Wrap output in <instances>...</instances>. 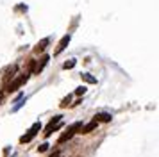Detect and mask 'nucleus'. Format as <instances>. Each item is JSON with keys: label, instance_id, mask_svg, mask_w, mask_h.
<instances>
[{"label": "nucleus", "instance_id": "obj_3", "mask_svg": "<svg viewBox=\"0 0 159 157\" xmlns=\"http://www.w3.org/2000/svg\"><path fill=\"white\" fill-rule=\"evenodd\" d=\"M61 118H63V116L59 114V116H54V118H52V120L48 121V125H47V128H45V137H48V136H50L52 132H54V127H56L59 121H61Z\"/></svg>", "mask_w": 159, "mask_h": 157}, {"label": "nucleus", "instance_id": "obj_9", "mask_svg": "<svg viewBox=\"0 0 159 157\" xmlns=\"http://www.w3.org/2000/svg\"><path fill=\"white\" fill-rule=\"evenodd\" d=\"M47 150H48V143H43V145L38 148V152H47Z\"/></svg>", "mask_w": 159, "mask_h": 157}, {"label": "nucleus", "instance_id": "obj_5", "mask_svg": "<svg viewBox=\"0 0 159 157\" xmlns=\"http://www.w3.org/2000/svg\"><path fill=\"white\" fill-rule=\"evenodd\" d=\"M98 127V123H97V121H89V123H88V125H84V127H80L82 128V130H79L80 134H89V132H91V130H95V128Z\"/></svg>", "mask_w": 159, "mask_h": 157}, {"label": "nucleus", "instance_id": "obj_6", "mask_svg": "<svg viewBox=\"0 0 159 157\" xmlns=\"http://www.w3.org/2000/svg\"><path fill=\"white\" fill-rule=\"evenodd\" d=\"M95 121L97 123H107V121H111V114H107V113H98L97 116H95Z\"/></svg>", "mask_w": 159, "mask_h": 157}, {"label": "nucleus", "instance_id": "obj_13", "mask_svg": "<svg viewBox=\"0 0 159 157\" xmlns=\"http://www.w3.org/2000/svg\"><path fill=\"white\" fill-rule=\"evenodd\" d=\"M0 100H2V95H0Z\"/></svg>", "mask_w": 159, "mask_h": 157}, {"label": "nucleus", "instance_id": "obj_4", "mask_svg": "<svg viewBox=\"0 0 159 157\" xmlns=\"http://www.w3.org/2000/svg\"><path fill=\"white\" fill-rule=\"evenodd\" d=\"M27 78H29L27 75H22L20 78H16L15 82H13V84H11V86L7 87V91H16V89H18V87H20V86H22L23 82H27Z\"/></svg>", "mask_w": 159, "mask_h": 157}, {"label": "nucleus", "instance_id": "obj_10", "mask_svg": "<svg viewBox=\"0 0 159 157\" xmlns=\"http://www.w3.org/2000/svg\"><path fill=\"white\" fill-rule=\"evenodd\" d=\"M75 66V61H68V63H65V68L68 70V68H73Z\"/></svg>", "mask_w": 159, "mask_h": 157}, {"label": "nucleus", "instance_id": "obj_8", "mask_svg": "<svg viewBox=\"0 0 159 157\" xmlns=\"http://www.w3.org/2000/svg\"><path fill=\"white\" fill-rule=\"evenodd\" d=\"M82 78H84L86 82H91V84H93V82H97V80H95V77H91V75H88V73H82Z\"/></svg>", "mask_w": 159, "mask_h": 157}, {"label": "nucleus", "instance_id": "obj_11", "mask_svg": "<svg viewBox=\"0 0 159 157\" xmlns=\"http://www.w3.org/2000/svg\"><path fill=\"white\" fill-rule=\"evenodd\" d=\"M84 93H86V87H84V86H82V87H79V89H77V91H75V95H84Z\"/></svg>", "mask_w": 159, "mask_h": 157}, {"label": "nucleus", "instance_id": "obj_12", "mask_svg": "<svg viewBox=\"0 0 159 157\" xmlns=\"http://www.w3.org/2000/svg\"><path fill=\"white\" fill-rule=\"evenodd\" d=\"M50 157H57V155H50Z\"/></svg>", "mask_w": 159, "mask_h": 157}, {"label": "nucleus", "instance_id": "obj_7", "mask_svg": "<svg viewBox=\"0 0 159 157\" xmlns=\"http://www.w3.org/2000/svg\"><path fill=\"white\" fill-rule=\"evenodd\" d=\"M68 41H70V36H65V38H63V41H61V45H59V48H57V54H59V52H61L63 48H65Z\"/></svg>", "mask_w": 159, "mask_h": 157}, {"label": "nucleus", "instance_id": "obj_1", "mask_svg": "<svg viewBox=\"0 0 159 157\" xmlns=\"http://www.w3.org/2000/svg\"><path fill=\"white\" fill-rule=\"evenodd\" d=\"M39 130H41V123H39V121H36V123H34V125L29 128V132L20 137V143H29V141H32V137H34V136H36Z\"/></svg>", "mask_w": 159, "mask_h": 157}, {"label": "nucleus", "instance_id": "obj_2", "mask_svg": "<svg viewBox=\"0 0 159 157\" xmlns=\"http://www.w3.org/2000/svg\"><path fill=\"white\" fill-rule=\"evenodd\" d=\"M80 127H82V123H73L72 127H68L65 134L59 137V143H66L68 139H72L73 134H75V132H79V128H80Z\"/></svg>", "mask_w": 159, "mask_h": 157}]
</instances>
